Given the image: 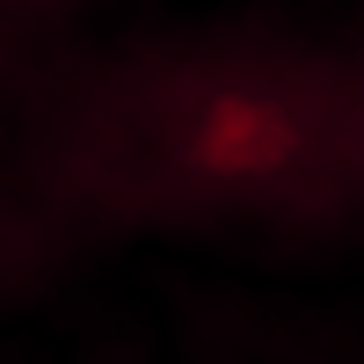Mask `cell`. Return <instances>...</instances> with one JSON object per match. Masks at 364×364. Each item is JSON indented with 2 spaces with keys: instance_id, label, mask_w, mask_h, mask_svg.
<instances>
[{
  "instance_id": "cell-1",
  "label": "cell",
  "mask_w": 364,
  "mask_h": 364,
  "mask_svg": "<svg viewBox=\"0 0 364 364\" xmlns=\"http://www.w3.org/2000/svg\"><path fill=\"white\" fill-rule=\"evenodd\" d=\"M314 102L277 80H211L175 109V161L204 190H269L314 161Z\"/></svg>"
}]
</instances>
